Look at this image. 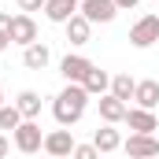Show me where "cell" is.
Listing matches in <instances>:
<instances>
[{"instance_id":"obj_1","label":"cell","mask_w":159,"mask_h":159,"mask_svg":"<svg viewBox=\"0 0 159 159\" xmlns=\"http://www.w3.org/2000/svg\"><path fill=\"white\" fill-rule=\"evenodd\" d=\"M85 104H89L85 85H70V81H67V89H63V93L56 96V104H52V115H56V122H59L63 129H70V126L85 115Z\"/></svg>"},{"instance_id":"obj_2","label":"cell","mask_w":159,"mask_h":159,"mask_svg":"<svg viewBox=\"0 0 159 159\" xmlns=\"http://www.w3.org/2000/svg\"><path fill=\"white\" fill-rule=\"evenodd\" d=\"M15 148H19L22 156H34V152L44 148V133H41V126L34 119H26L19 129H15Z\"/></svg>"},{"instance_id":"obj_3","label":"cell","mask_w":159,"mask_h":159,"mask_svg":"<svg viewBox=\"0 0 159 159\" xmlns=\"http://www.w3.org/2000/svg\"><path fill=\"white\" fill-rule=\"evenodd\" d=\"M156 41H159V19L156 15H144V19L133 22V30H129V44L133 48H148Z\"/></svg>"},{"instance_id":"obj_4","label":"cell","mask_w":159,"mask_h":159,"mask_svg":"<svg viewBox=\"0 0 159 159\" xmlns=\"http://www.w3.org/2000/svg\"><path fill=\"white\" fill-rule=\"evenodd\" d=\"M74 137H70V129H52V133H44V152L52 159H70L74 156Z\"/></svg>"},{"instance_id":"obj_5","label":"cell","mask_w":159,"mask_h":159,"mask_svg":"<svg viewBox=\"0 0 159 159\" xmlns=\"http://www.w3.org/2000/svg\"><path fill=\"white\" fill-rule=\"evenodd\" d=\"M122 148H126V156H129V159H156V156H159V141L152 137V133H133Z\"/></svg>"},{"instance_id":"obj_6","label":"cell","mask_w":159,"mask_h":159,"mask_svg":"<svg viewBox=\"0 0 159 159\" xmlns=\"http://www.w3.org/2000/svg\"><path fill=\"white\" fill-rule=\"evenodd\" d=\"M78 11H81V0H44V19H48V22L67 26Z\"/></svg>"},{"instance_id":"obj_7","label":"cell","mask_w":159,"mask_h":159,"mask_svg":"<svg viewBox=\"0 0 159 159\" xmlns=\"http://www.w3.org/2000/svg\"><path fill=\"white\" fill-rule=\"evenodd\" d=\"M37 41V22L22 11V15H11V44H22V48H30Z\"/></svg>"},{"instance_id":"obj_8","label":"cell","mask_w":159,"mask_h":159,"mask_svg":"<svg viewBox=\"0 0 159 159\" xmlns=\"http://www.w3.org/2000/svg\"><path fill=\"white\" fill-rule=\"evenodd\" d=\"M115 0H81V15L89 22H111L115 19Z\"/></svg>"},{"instance_id":"obj_9","label":"cell","mask_w":159,"mask_h":159,"mask_svg":"<svg viewBox=\"0 0 159 159\" xmlns=\"http://www.w3.org/2000/svg\"><path fill=\"white\" fill-rule=\"evenodd\" d=\"M126 122H129V129H133V133H152V137H156V129H159L156 111H144V107L126 111Z\"/></svg>"},{"instance_id":"obj_10","label":"cell","mask_w":159,"mask_h":159,"mask_svg":"<svg viewBox=\"0 0 159 159\" xmlns=\"http://www.w3.org/2000/svg\"><path fill=\"white\" fill-rule=\"evenodd\" d=\"M59 70H63V78L70 81V85H81V81H85V74L93 70V63H89L85 56H67V59L59 63Z\"/></svg>"},{"instance_id":"obj_11","label":"cell","mask_w":159,"mask_h":159,"mask_svg":"<svg viewBox=\"0 0 159 159\" xmlns=\"http://www.w3.org/2000/svg\"><path fill=\"white\" fill-rule=\"evenodd\" d=\"M133 100H137V107H144V111H156V104H159V81H156V78L137 81V93H133Z\"/></svg>"},{"instance_id":"obj_12","label":"cell","mask_w":159,"mask_h":159,"mask_svg":"<svg viewBox=\"0 0 159 159\" xmlns=\"http://www.w3.org/2000/svg\"><path fill=\"white\" fill-rule=\"evenodd\" d=\"M126 111H129V107L122 104L119 96H111V93H107V96H100V119L107 122V126H115V122H126Z\"/></svg>"},{"instance_id":"obj_13","label":"cell","mask_w":159,"mask_h":159,"mask_svg":"<svg viewBox=\"0 0 159 159\" xmlns=\"http://www.w3.org/2000/svg\"><path fill=\"white\" fill-rule=\"evenodd\" d=\"M81 85H85V93H89V96H107V89H111V74H107V70H100V67H93V70L85 74Z\"/></svg>"},{"instance_id":"obj_14","label":"cell","mask_w":159,"mask_h":159,"mask_svg":"<svg viewBox=\"0 0 159 159\" xmlns=\"http://www.w3.org/2000/svg\"><path fill=\"white\" fill-rule=\"evenodd\" d=\"M89 34H93V22L78 11V15L67 22V41H70V44H89Z\"/></svg>"},{"instance_id":"obj_15","label":"cell","mask_w":159,"mask_h":159,"mask_svg":"<svg viewBox=\"0 0 159 159\" xmlns=\"http://www.w3.org/2000/svg\"><path fill=\"white\" fill-rule=\"evenodd\" d=\"M93 144H96V152H115V148H122V137H119V129L115 126H100L96 133H93Z\"/></svg>"},{"instance_id":"obj_16","label":"cell","mask_w":159,"mask_h":159,"mask_svg":"<svg viewBox=\"0 0 159 159\" xmlns=\"http://www.w3.org/2000/svg\"><path fill=\"white\" fill-rule=\"evenodd\" d=\"M48 59H52V52H48V44H41V41H34V44L22 52V63H26L30 70H44Z\"/></svg>"},{"instance_id":"obj_17","label":"cell","mask_w":159,"mask_h":159,"mask_svg":"<svg viewBox=\"0 0 159 159\" xmlns=\"http://www.w3.org/2000/svg\"><path fill=\"white\" fill-rule=\"evenodd\" d=\"M15 107L22 111V119H37V115H41V96L34 93V89H22L19 100H15Z\"/></svg>"},{"instance_id":"obj_18","label":"cell","mask_w":159,"mask_h":159,"mask_svg":"<svg viewBox=\"0 0 159 159\" xmlns=\"http://www.w3.org/2000/svg\"><path fill=\"white\" fill-rule=\"evenodd\" d=\"M133 93H137V81L129 78V74H115V78H111V96H119L122 104L133 100Z\"/></svg>"},{"instance_id":"obj_19","label":"cell","mask_w":159,"mask_h":159,"mask_svg":"<svg viewBox=\"0 0 159 159\" xmlns=\"http://www.w3.org/2000/svg\"><path fill=\"white\" fill-rule=\"evenodd\" d=\"M22 122L26 119H22V111H19L15 104H4V107H0V129H11V133H15Z\"/></svg>"},{"instance_id":"obj_20","label":"cell","mask_w":159,"mask_h":159,"mask_svg":"<svg viewBox=\"0 0 159 159\" xmlns=\"http://www.w3.org/2000/svg\"><path fill=\"white\" fill-rule=\"evenodd\" d=\"M11 44V15H0V52H7Z\"/></svg>"},{"instance_id":"obj_21","label":"cell","mask_w":159,"mask_h":159,"mask_svg":"<svg viewBox=\"0 0 159 159\" xmlns=\"http://www.w3.org/2000/svg\"><path fill=\"white\" fill-rule=\"evenodd\" d=\"M74 159H100V152H96V144H78Z\"/></svg>"},{"instance_id":"obj_22","label":"cell","mask_w":159,"mask_h":159,"mask_svg":"<svg viewBox=\"0 0 159 159\" xmlns=\"http://www.w3.org/2000/svg\"><path fill=\"white\" fill-rule=\"evenodd\" d=\"M19 11H44V0H19Z\"/></svg>"},{"instance_id":"obj_23","label":"cell","mask_w":159,"mask_h":159,"mask_svg":"<svg viewBox=\"0 0 159 159\" xmlns=\"http://www.w3.org/2000/svg\"><path fill=\"white\" fill-rule=\"evenodd\" d=\"M7 152H11V144H7V137H4V133H0V159L7 156Z\"/></svg>"},{"instance_id":"obj_24","label":"cell","mask_w":159,"mask_h":159,"mask_svg":"<svg viewBox=\"0 0 159 159\" xmlns=\"http://www.w3.org/2000/svg\"><path fill=\"white\" fill-rule=\"evenodd\" d=\"M115 7H126L129 11V7H137V0H115Z\"/></svg>"},{"instance_id":"obj_25","label":"cell","mask_w":159,"mask_h":159,"mask_svg":"<svg viewBox=\"0 0 159 159\" xmlns=\"http://www.w3.org/2000/svg\"><path fill=\"white\" fill-rule=\"evenodd\" d=\"M0 100H4V89H0ZM0 107H4V104H0Z\"/></svg>"},{"instance_id":"obj_26","label":"cell","mask_w":159,"mask_h":159,"mask_svg":"<svg viewBox=\"0 0 159 159\" xmlns=\"http://www.w3.org/2000/svg\"><path fill=\"white\" fill-rule=\"evenodd\" d=\"M48 159H52V156H48Z\"/></svg>"},{"instance_id":"obj_27","label":"cell","mask_w":159,"mask_h":159,"mask_svg":"<svg viewBox=\"0 0 159 159\" xmlns=\"http://www.w3.org/2000/svg\"><path fill=\"white\" fill-rule=\"evenodd\" d=\"M156 159H159V156H156Z\"/></svg>"}]
</instances>
